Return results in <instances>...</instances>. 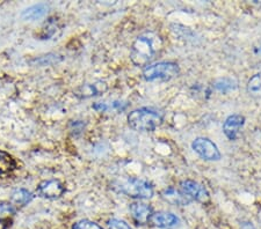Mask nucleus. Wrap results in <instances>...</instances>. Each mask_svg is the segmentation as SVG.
<instances>
[{
  "label": "nucleus",
  "mask_w": 261,
  "mask_h": 229,
  "mask_svg": "<svg viewBox=\"0 0 261 229\" xmlns=\"http://www.w3.org/2000/svg\"><path fill=\"white\" fill-rule=\"evenodd\" d=\"M33 198H34L33 193L29 192V191L26 189L15 190L11 195V201L14 204H16V205H20V206L27 205L28 203H31L33 201Z\"/></svg>",
  "instance_id": "14"
},
{
  "label": "nucleus",
  "mask_w": 261,
  "mask_h": 229,
  "mask_svg": "<svg viewBox=\"0 0 261 229\" xmlns=\"http://www.w3.org/2000/svg\"><path fill=\"white\" fill-rule=\"evenodd\" d=\"M213 86L217 90L222 91V93H228L229 90L234 89L236 87H237V85H236V83H233V80H231V79H228V78L218 79V80H216V81L214 82Z\"/></svg>",
  "instance_id": "17"
},
{
  "label": "nucleus",
  "mask_w": 261,
  "mask_h": 229,
  "mask_svg": "<svg viewBox=\"0 0 261 229\" xmlns=\"http://www.w3.org/2000/svg\"><path fill=\"white\" fill-rule=\"evenodd\" d=\"M260 51H261V48H260Z\"/></svg>",
  "instance_id": "21"
},
{
  "label": "nucleus",
  "mask_w": 261,
  "mask_h": 229,
  "mask_svg": "<svg viewBox=\"0 0 261 229\" xmlns=\"http://www.w3.org/2000/svg\"><path fill=\"white\" fill-rule=\"evenodd\" d=\"M192 148L203 160L218 161L222 157L217 145L209 138H204V137H199V138L194 139L192 143Z\"/></svg>",
  "instance_id": "5"
},
{
  "label": "nucleus",
  "mask_w": 261,
  "mask_h": 229,
  "mask_svg": "<svg viewBox=\"0 0 261 229\" xmlns=\"http://www.w3.org/2000/svg\"><path fill=\"white\" fill-rule=\"evenodd\" d=\"M180 191L185 193L191 201L199 203H207L209 201V192L203 185L192 180H185L180 183Z\"/></svg>",
  "instance_id": "6"
},
{
  "label": "nucleus",
  "mask_w": 261,
  "mask_h": 229,
  "mask_svg": "<svg viewBox=\"0 0 261 229\" xmlns=\"http://www.w3.org/2000/svg\"><path fill=\"white\" fill-rule=\"evenodd\" d=\"M247 91L251 95L261 97V73L254 74L247 82Z\"/></svg>",
  "instance_id": "16"
},
{
  "label": "nucleus",
  "mask_w": 261,
  "mask_h": 229,
  "mask_svg": "<svg viewBox=\"0 0 261 229\" xmlns=\"http://www.w3.org/2000/svg\"><path fill=\"white\" fill-rule=\"evenodd\" d=\"M130 213H132L133 218L140 223H147L150 215L153 213L151 206L147 205L145 203L142 202H135L130 204Z\"/></svg>",
  "instance_id": "10"
},
{
  "label": "nucleus",
  "mask_w": 261,
  "mask_h": 229,
  "mask_svg": "<svg viewBox=\"0 0 261 229\" xmlns=\"http://www.w3.org/2000/svg\"><path fill=\"white\" fill-rule=\"evenodd\" d=\"M48 12H49V5H47V4L44 3H40V4H36V5H33L31 7L26 8V10L22 12V14H21V18L27 21H35V20L42 19L43 16L47 15Z\"/></svg>",
  "instance_id": "12"
},
{
  "label": "nucleus",
  "mask_w": 261,
  "mask_h": 229,
  "mask_svg": "<svg viewBox=\"0 0 261 229\" xmlns=\"http://www.w3.org/2000/svg\"><path fill=\"white\" fill-rule=\"evenodd\" d=\"M162 197L165 202L172 204V205L186 206L192 201L186 194L181 192L180 190H176L174 187H167L162 192Z\"/></svg>",
  "instance_id": "11"
},
{
  "label": "nucleus",
  "mask_w": 261,
  "mask_h": 229,
  "mask_svg": "<svg viewBox=\"0 0 261 229\" xmlns=\"http://www.w3.org/2000/svg\"><path fill=\"white\" fill-rule=\"evenodd\" d=\"M245 124V117L243 115L233 114L230 115L223 124V132L229 140H236L238 138L239 131Z\"/></svg>",
  "instance_id": "8"
},
{
  "label": "nucleus",
  "mask_w": 261,
  "mask_h": 229,
  "mask_svg": "<svg viewBox=\"0 0 261 229\" xmlns=\"http://www.w3.org/2000/svg\"><path fill=\"white\" fill-rule=\"evenodd\" d=\"M147 223L157 228H172L179 223V219L170 212H154L150 215Z\"/></svg>",
  "instance_id": "9"
},
{
  "label": "nucleus",
  "mask_w": 261,
  "mask_h": 229,
  "mask_svg": "<svg viewBox=\"0 0 261 229\" xmlns=\"http://www.w3.org/2000/svg\"><path fill=\"white\" fill-rule=\"evenodd\" d=\"M10 220L8 219H0V229H7L10 226Z\"/></svg>",
  "instance_id": "20"
},
{
  "label": "nucleus",
  "mask_w": 261,
  "mask_h": 229,
  "mask_svg": "<svg viewBox=\"0 0 261 229\" xmlns=\"http://www.w3.org/2000/svg\"><path fill=\"white\" fill-rule=\"evenodd\" d=\"M180 73L179 65L174 61H159L150 64L143 70V78L146 81H170Z\"/></svg>",
  "instance_id": "3"
},
{
  "label": "nucleus",
  "mask_w": 261,
  "mask_h": 229,
  "mask_svg": "<svg viewBox=\"0 0 261 229\" xmlns=\"http://www.w3.org/2000/svg\"><path fill=\"white\" fill-rule=\"evenodd\" d=\"M36 192L42 198L57 199L64 194L65 186L58 180H47L40 183Z\"/></svg>",
  "instance_id": "7"
},
{
  "label": "nucleus",
  "mask_w": 261,
  "mask_h": 229,
  "mask_svg": "<svg viewBox=\"0 0 261 229\" xmlns=\"http://www.w3.org/2000/svg\"><path fill=\"white\" fill-rule=\"evenodd\" d=\"M164 42L157 32L147 31L137 37L133 43L130 59L138 68H146L162 52Z\"/></svg>",
  "instance_id": "1"
},
{
  "label": "nucleus",
  "mask_w": 261,
  "mask_h": 229,
  "mask_svg": "<svg viewBox=\"0 0 261 229\" xmlns=\"http://www.w3.org/2000/svg\"><path fill=\"white\" fill-rule=\"evenodd\" d=\"M107 224L109 229H132L127 222L119 219H111Z\"/></svg>",
  "instance_id": "19"
},
{
  "label": "nucleus",
  "mask_w": 261,
  "mask_h": 229,
  "mask_svg": "<svg viewBox=\"0 0 261 229\" xmlns=\"http://www.w3.org/2000/svg\"><path fill=\"white\" fill-rule=\"evenodd\" d=\"M16 168L14 157L10 154L0 151V175H7Z\"/></svg>",
  "instance_id": "13"
},
{
  "label": "nucleus",
  "mask_w": 261,
  "mask_h": 229,
  "mask_svg": "<svg viewBox=\"0 0 261 229\" xmlns=\"http://www.w3.org/2000/svg\"><path fill=\"white\" fill-rule=\"evenodd\" d=\"M72 229H102V227H100L98 223L93 221H90V220H82V221L74 223Z\"/></svg>",
  "instance_id": "18"
},
{
  "label": "nucleus",
  "mask_w": 261,
  "mask_h": 229,
  "mask_svg": "<svg viewBox=\"0 0 261 229\" xmlns=\"http://www.w3.org/2000/svg\"><path fill=\"white\" fill-rule=\"evenodd\" d=\"M117 189L122 193L135 199H150L153 197V186L141 178H127L117 183Z\"/></svg>",
  "instance_id": "4"
},
{
  "label": "nucleus",
  "mask_w": 261,
  "mask_h": 229,
  "mask_svg": "<svg viewBox=\"0 0 261 229\" xmlns=\"http://www.w3.org/2000/svg\"><path fill=\"white\" fill-rule=\"evenodd\" d=\"M163 123V115L152 108H140L128 115L129 126L135 131L152 132Z\"/></svg>",
  "instance_id": "2"
},
{
  "label": "nucleus",
  "mask_w": 261,
  "mask_h": 229,
  "mask_svg": "<svg viewBox=\"0 0 261 229\" xmlns=\"http://www.w3.org/2000/svg\"><path fill=\"white\" fill-rule=\"evenodd\" d=\"M107 89L106 83H94V85H86L83 86L81 89H79L78 93L82 94V97H91L94 96V95H99Z\"/></svg>",
  "instance_id": "15"
}]
</instances>
